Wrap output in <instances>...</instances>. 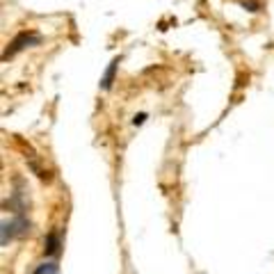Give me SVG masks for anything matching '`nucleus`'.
<instances>
[{
	"label": "nucleus",
	"instance_id": "0eeeda50",
	"mask_svg": "<svg viewBox=\"0 0 274 274\" xmlns=\"http://www.w3.org/2000/svg\"><path fill=\"white\" fill-rule=\"evenodd\" d=\"M146 119H149V114L146 112H140V114H135L133 117V126H142L146 121Z\"/></svg>",
	"mask_w": 274,
	"mask_h": 274
},
{
	"label": "nucleus",
	"instance_id": "6e6552de",
	"mask_svg": "<svg viewBox=\"0 0 274 274\" xmlns=\"http://www.w3.org/2000/svg\"><path fill=\"white\" fill-rule=\"evenodd\" d=\"M245 7H252V11L258 9V2H254V0H249V2H245Z\"/></svg>",
	"mask_w": 274,
	"mask_h": 274
},
{
	"label": "nucleus",
	"instance_id": "7ed1b4c3",
	"mask_svg": "<svg viewBox=\"0 0 274 274\" xmlns=\"http://www.w3.org/2000/svg\"><path fill=\"white\" fill-rule=\"evenodd\" d=\"M62 252V240H59V233L57 231H50L46 236V242H43V254L46 256H57Z\"/></svg>",
	"mask_w": 274,
	"mask_h": 274
},
{
	"label": "nucleus",
	"instance_id": "20e7f679",
	"mask_svg": "<svg viewBox=\"0 0 274 274\" xmlns=\"http://www.w3.org/2000/svg\"><path fill=\"white\" fill-rule=\"evenodd\" d=\"M119 55L117 57L112 59V62H110L108 64V69H105V73H103V78H101V89L103 91H108L110 87H112V82H114V73H117V66H119Z\"/></svg>",
	"mask_w": 274,
	"mask_h": 274
},
{
	"label": "nucleus",
	"instance_id": "f03ea898",
	"mask_svg": "<svg viewBox=\"0 0 274 274\" xmlns=\"http://www.w3.org/2000/svg\"><path fill=\"white\" fill-rule=\"evenodd\" d=\"M41 41V37H39L37 32H21L14 37V41L9 43V48L5 50V59L11 57L14 53H18V50H23L25 46H37V43Z\"/></svg>",
	"mask_w": 274,
	"mask_h": 274
},
{
	"label": "nucleus",
	"instance_id": "423d86ee",
	"mask_svg": "<svg viewBox=\"0 0 274 274\" xmlns=\"http://www.w3.org/2000/svg\"><path fill=\"white\" fill-rule=\"evenodd\" d=\"M57 272H59V268L55 261H43V263L37 265V270L32 274H57Z\"/></svg>",
	"mask_w": 274,
	"mask_h": 274
},
{
	"label": "nucleus",
	"instance_id": "39448f33",
	"mask_svg": "<svg viewBox=\"0 0 274 274\" xmlns=\"http://www.w3.org/2000/svg\"><path fill=\"white\" fill-rule=\"evenodd\" d=\"M25 160H27V165H30V169H32V172L37 174L41 181H48V178H50V172H48V169H43V167L39 165V162L34 160L32 156H25Z\"/></svg>",
	"mask_w": 274,
	"mask_h": 274
},
{
	"label": "nucleus",
	"instance_id": "f257e3e1",
	"mask_svg": "<svg viewBox=\"0 0 274 274\" xmlns=\"http://www.w3.org/2000/svg\"><path fill=\"white\" fill-rule=\"evenodd\" d=\"M27 233H30V222H27V217L16 215L14 220L2 222V238H0V242H2V247H7L11 238H23V236H27Z\"/></svg>",
	"mask_w": 274,
	"mask_h": 274
}]
</instances>
